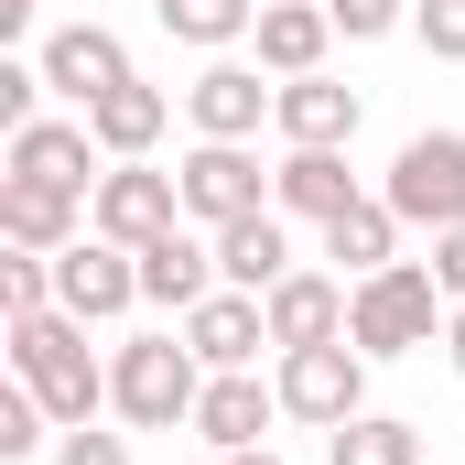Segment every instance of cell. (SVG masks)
Here are the masks:
<instances>
[{"label": "cell", "mask_w": 465, "mask_h": 465, "mask_svg": "<svg viewBox=\"0 0 465 465\" xmlns=\"http://www.w3.org/2000/svg\"><path fill=\"white\" fill-rule=\"evenodd\" d=\"M444 282H433V260H390V271H368L347 292V347L379 368V357H411V347H444Z\"/></svg>", "instance_id": "1"}, {"label": "cell", "mask_w": 465, "mask_h": 465, "mask_svg": "<svg viewBox=\"0 0 465 465\" xmlns=\"http://www.w3.org/2000/svg\"><path fill=\"white\" fill-rule=\"evenodd\" d=\"M11 379H33L65 433L98 422V401H109V368L87 357V325H76L65 303H54V314H11Z\"/></svg>", "instance_id": "2"}, {"label": "cell", "mask_w": 465, "mask_h": 465, "mask_svg": "<svg viewBox=\"0 0 465 465\" xmlns=\"http://www.w3.org/2000/svg\"><path fill=\"white\" fill-rule=\"evenodd\" d=\"M195 401H206V357L184 336H130L109 357V411L130 433H173V422H195Z\"/></svg>", "instance_id": "3"}, {"label": "cell", "mask_w": 465, "mask_h": 465, "mask_svg": "<svg viewBox=\"0 0 465 465\" xmlns=\"http://www.w3.org/2000/svg\"><path fill=\"white\" fill-rule=\"evenodd\" d=\"M271 390H282V422H314V433H336L368 411V357L336 336V347H282L271 368Z\"/></svg>", "instance_id": "4"}, {"label": "cell", "mask_w": 465, "mask_h": 465, "mask_svg": "<svg viewBox=\"0 0 465 465\" xmlns=\"http://www.w3.org/2000/svg\"><path fill=\"white\" fill-rule=\"evenodd\" d=\"M379 195L401 206V228H465V130H411Z\"/></svg>", "instance_id": "5"}, {"label": "cell", "mask_w": 465, "mask_h": 465, "mask_svg": "<svg viewBox=\"0 0 465 465\" xmlns=\"http://www.w3.org/2000/svg\"><path fill=\"white\" fill-rule=\"evenodd\" d=\"M173 184H184V228H228V217H260L271 206V173H260L249 141H195L173 163Z\"/></svg>", "instance_id": "6"}, {"label": "cell", "mask_w": 465, "mask_h": 465, "mask_svg": "<svg viewBox=\"0 0 465 465\" xmlns=\"http://www.w3.org/2000/svg\"><path fill=\"white\" fill-rule=\"evenodd\" d=\"M54 303L76 314V325H119L130 303H141V249H119V238H76V249H54Z\"/></svg>", "instance_id": "7"}, {"label": "cell", "mask_w": 465, "mask_h": 465, "mask_svg": "<svg viewBox=\"0 0 465 465\" xmlns=\"http://www.w3.org/2000/svg\"><path fill=\"white\" fill-rule=\"evenodd\" d=\"M87 228L119 238V249H152L163 228H184V184H173V173H152V163H109V173H98V195H87Z\"/></svg>", "instance_id": "8"}, {"label": "cell", "mask_w": 465, "mask_h": 465, "mask_svg": "<svg viewBox=\"0 0 465 465\" xmlns=\"http://www.w3.org/2000/svg\"><path fill=\"white\" fill-rule=\"evenodd\" d=\"M33 65H44V87H54V98H76V119L98 109L109 87H130V44H119L109 22H65V33H44V54H33Z\"/></svg>", "instance_id": "9"}, {"label": "cell", "mask_w": 465, "mask_h": 465, "mask_svg": "<svg viewBox=\"0 0 465 465\" xmlns=\"http://www.w3.org/2000/svg\"><path fill=\"white\" fill-rule=\"evenodd\" d=\"M0 173L98 195V130H87V119H22V130H0Z\"/></svg>", "instance_id": "10"}, {"label": "cell", "mask_w": 465, "mask_h": 465, "mask_svg": "<svg viewBox=\"0 0 465 465\" xmlns=\"http://www.w3.org/2000/svg\"><path fill=\"white\" fill-rule=\"evenodd\" d=\"M282 109V87H260V65H238L217 54L195 87H184V119H195V141H260V119Z\"/></svg>", "instance_id": "11"}, {"label": "cell", "mask_w": 465, "mask_h": 465, "mask_svg": "<svg viewBox=\"0 0 465 465\" xmlns=\"http://www.w3.org/2000/svg\"><path fill=\"white\" fill-rule=\"evenodd\" d=\"M271 422H282V390H260V368H206V401H195V444H271Z\"/></svg>", "instance_id": "12"}, {"label": "cell", "mask_w": 465, "mask_h": 465, "mask_svg": "<svg viewBox=\"0 0 465 465\" xmlns=\"http://www.w3.org/2000/svg\"><path fill=\"white\" fill-rule=\"evenodd\" d=\"M357 87H336V76H282V109H271V130H282V152H347L357 141Z\"/></svg>", "instance_id": "13"}, {"label": "cell", "mask_w": 465, "mask_h": 465, "mask_svg": "<svg viewBox=\"0 0 465 465\" xmlns=\"http://www.w3.org/2000/svg\"><path fill=\"white\" fill-rule=\"evenodd\" d=\"M347 292L336 271H292V282H271L260 303H271V347H336L347 336Z\"/></svg>", "instance_id": "14"}, {"label": "cell", "mask_w": 465, "mask_h": 465, "mask_svg": "<svg viewBox=\"0 0 465 465\" xmlns=\"http://www.w3.org/2000/svg\"><path fill=\"white\" fill-rule=\"evenodd\" d=\"M184 347L206 357V368H249V357L271 347V303H260V292H238V282H217V292L184 314Z\"/></svg>", "instance_id": "15"}, {"label": "cell", "mask_w": 465, "mask_h": 465, "mask_svg": "<svg viewBox=\"0 0 465 465\" xmlns=\"http://www.w3.org/2000/svg\"><path fill=\"white\" fill-rule=\"evenodd\" d=\"M217 282H228L217 271V238H195V228H163L141 249V303H163V314H195Z\"/></svg>", "instance_id": "16"}, {"label": "cell", "mask_w": 465, "mask_h": 465, "mask_svg": "<svg viewBox=\"0 0 465 465\" xmlns=\"http://www.w3.org/2000/svg\"><path fill=\"white\" fill-rule=\"evenodd\" d=\"M76 206H87V195H65V184H33V173H0V249H44V260H54V249H76Z\"/></svg>", "instance_id": "17"}, {"label": "cell", "mask_w": 465, "mask_h": 465, "mask_svg": "<svg viewBox=\"0 0 465 465\" xmlns=\"http://www.w3.org/2000/svg\"><path fill=\"white\" fill-rule=\"evenodd\" d=\"M260 65L271 76H325V44H336V11L325 0H260Z\"/></svg>", "instance_id": "18"}, {"label": "cell", "mask_w": 465, "mask_h": 465, "mask_svg": "<svg viewBox=\"0 0 465 465\" xmlns=\"http://www.w3.org/2000/svg\"><path fill=\"white\" fill-rule=\"evenodd\" d=\"M217 238V271H228L238 292H271V282H292V228H282V206H260V217H228Z\"/></svg>", "instance_id": "19"}, {"label": "cell", "mask_w": 465, "mask_h": 465, "mask_svg": "<svg viewBox=\"0 0 465 465\" xmlns=\"http://www.w3.org/2000/svg\"><path fill=\"white\" fill-rule=\"evenodd\" d=\"M271 206H282V217H314V228L347 217V206H357L347 152H282V163H271Z\"/></svg>", "instance_id": "20"}, {"label": "cell", "mask_w": 465, "mask_h": 465, "mask_svg": "<svg viewBox=\"0 0 465 465\" xmlns=\"http://www.w3.org/2000/svg\"><path fill=\"white\" fill-rule=\"evenodd\" d=\"M325 260H336L347 282L390 271V260H401V206H390V195H357L347 217H325Z\"/></svg>", "instance_id": "21"}, {"label": "cell", "mask_w": 465, "mask_h": 465, "mask_svg": "<svg viewBox=\"0 0 465 465\" xmlns=\"http://www.w3.org/2000/svg\"><path fill=\"white\" fill-rule=\"evenodd\" d=\"M163 119H173V98L130 76V87H109V98L87 109V130H98V152H109V163H152V141H163Z\"/></svg>", "instance_id": "22"}, {"label": "cell", "mask_w": 465, "mask_h": 465, "mask_svg": "<svg viewBox=\"0 0 465 465\" xmlns=\"http://www.w3.org/2000/svg\"><path fill=\"white\" fill-rule=\"evenodd\" d=\"M152 11H163V33L195 44V54H228V44L260 33V0H152Z\"/></svg>", "instance_id": "23"}, {"label": "cell", "mask_w": 465, "mask_h": 465, "mask_svg": "<svg viewBox=\"0 0 465 465\" xmlns=\"http://www.w3.org/2000/svg\"><path fill=\"white\" fill-rule=\"evenodd\" d=\"M325 465H422V433L390 422V411H357V422L325 433Z\"/></svg>", "instance_id": "24"}, {"label": "cell", "mask_w": 465, "mask_h": 465, "mask_svg": "<svg viewBox=\"0 0 465 465\" xmlns=\"http://www.w3.org/2000/svg\"><path fill=\"white\" fill-rule=\"evenodd\" d=\"M54 433H65V422L44 411V390H33V379H11V390H0V465H33Z\"/></svg>", "instance_id": "25"}, {"label": "cell", "mask_w": 465, "mask_h": 465, "mask_svg": "<svg viewBox=\"0 0 465 465\" xmlns=\"http://www.w3.org/2000/svg\"><path fill=\"white\" fill-rule=\"evenodd\" d=\"M11 314H54V260H44V249H11V260H0V325H11Z\"/></svg>", "instance_id": "26"}, {"label": "cell", "mask_w": 465, "mask_h": 465, "mask_svg": "<svg viewBox=\"0 0 465 465\" xmlns=\"http://www.w3.org/2000/svg\"><path fill=\"white\" fill-rule=\"evenodd\" d=\"M411 33H422V54L465 65V0H411Z\"/></svg>", "instance_id": "27"}, {"label": "cell", "mask_w": 465, "mask_h": 465, "mask_svg": "<svg viewBox=\"0 0 465 465\" xmlns=\"http://www.w3.org/2000/svg\"><path fill=\"white\" fill-rule=\"evenodd\" d=\"M325 11H336V33H347V44H379V33H401V22H411V0H325Z\"/></svg>", "instance_id": "28"}, {"label": "cell", "mask_w": 465, "mask_h": 465, "mask_svg": "<svg viewBox=\"0 0 465 465\" xmlns=\"http://www.w3.org/2000/svg\"><path fill=\"white\" fill-rule=\"evenodd\" d=\"M54 465H130V433H98V422H76V433H54Z\"/></svg>", "instance_id": "29"}, {"label": "cell", "mask_w": 465, "mask_h": 465, "mask_svg": "<svg viewBox=\"0 0 465 465\" xmlns=\"http://www.w3.org/2000/svg\"><path fill=\"white\" fill-rule=\"evenodd\" d=\"M44 119V65H0V130Z\"/></svg>", "instance_id": "30"}, {"label": "cell", "mask_w": 465, "mask_h": 465, "mask_svg": "<svg viewBox=\"0 0 465 465\" xmlns=\"http://www.w3.org/2000/svg\"><path fill=\"white\" fill-rule=\"evenodd\" d=\"M433 282H444V303H465V228H433Z\"/></svg>", "instance_id": "31"}, {"label": "cell", "mask_w": 465, "mask_h": 465, "mask_svg": "<svg viewBox=\"0 0 465 465\" xmlns=\"http://www.w3.org/2000/svg\"><path fill=\"white\" fill-rule=\"evenodd\" d=\"M444 368H455V379H465V303H455V314H444Z\"/></svg>", "instance_id": "32"}, {"label": "cell", "mask_w": 465, "mask_h": 465, "mask_svg": "<svg viewBox=\"0 0 465 465\" xmlns=\"http://www.w3.org/2000/svg\"><path fill=\"white\" fill-rule=\"evenodd\" d=\"M33 11H44V0H0V33H33Z\"/></svg>", "instance_id": "33"}, {"label": "cell", "mask_w": 465, "mask_h": 465, "mask_svg": "<svg viewBox=\"0 0 465 465\" xmlns=\"http://www.w3.org/2000/svg\"><path fill=\"white\" fill-rule=\"evenodd\" d=\"M228 465H282V455H271V444H238V455H228Z\"/></svg>", "instance_id": "34"}]
</instances>
